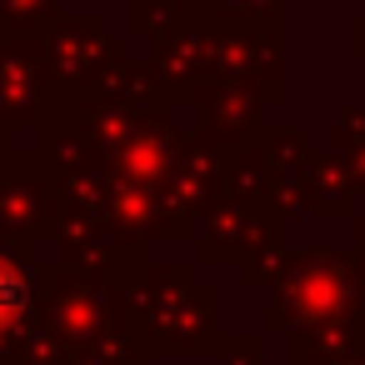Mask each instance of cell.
<instances>
[{
	"label": "cell",
	"mask_w": 365,
	"mask_h": 365,
	"mask_svg": "<svg viewBox=\"0 0 365 365\" xmlns=\"http://www.w3.org/2000/svg\"><path fill=\"white\" fill-rule=\"evenodd\" d=\"M26 280H21V270L16 265H6V260H0V325H6V320H16L21 315V305H26Z\"/></svg>",
	"instance_id": "obj_1"
}]
</instances>
